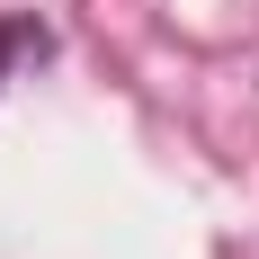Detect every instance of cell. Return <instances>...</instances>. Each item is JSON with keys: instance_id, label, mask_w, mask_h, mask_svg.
I'll return each instance as SVG.
<instances>
[{"instance_id": "6da1fadb", "label": "cell", "mask_w": 259, "mask_h": 259, "mask_svg": "<svg viewBox=\"0 0 259 259\" xmlns=\"http://www.w3.org/2000/svg\"><path fill=\"white\" fill-rule=\"evenodd\" d=\"M27 54H45V27H36V18H0V80L18 72Z\"/></svg>"}]
</instances>
